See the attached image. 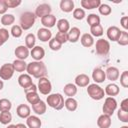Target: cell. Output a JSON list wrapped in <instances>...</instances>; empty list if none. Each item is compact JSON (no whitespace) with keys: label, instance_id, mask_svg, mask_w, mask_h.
<instances>
[{"label":"cell","instance_id":"6da1fadb","mask_svg":"<svg viewBox=\"0 0 128 128\" xmlns=\"http://www.w3.org/2000/svg\"><path fill=\"white\" fill-rule=\"evenodd\" d=\"M26 72L30 76L40 79L42 77H46L47 67L43 61H32L30 63H27Z\"/></svg>","mask_w":128,"mask_h":128},{"label":"cell","instance_id":"7a4b0ae2","mask_svg":"<svg viewBox=\"0 0 128 128\" xmlns=\"http://www.w3.org/2000/svg\"><path fill=\"white\" fill-rule=\"evenodd\" d=\"M64 97L60 93L49 94L46 98V103L48 106L55 110H61L64 107Z\"/></svg>","mask_w":128,"mask_h":128},{"label":"cell","instance_id":"3957f363","mask_svg":"<svg viewBox=\"0 0 128 128\" xmlns=\"http://www.w3.org/2000/svg\"><path fill=\"white\" fill-rule=\"evenodd\" d=\"M35 20H36V16L34 12H31V11L23 12L19 19L20 27L22 28V30H29L30 28L33 27Z\"/></svg>","mask_w":128,"mask_h":128},{"label":"cell","instance_id":"277c9868","mask_svg":"<svg viewBox=\"0 0 128 128\" xmlns=\"http://www.w3.org/2000/svg\"><path fill=\"white\" fill-rule=\"evenodd\" d=\"M87 94L89 95L90 98H92L93 100H96V101H99V100L103 99L104 96H105L104 89L96 83L89 84L87 86Z\"/></svg>","mask_w":128,"mask_h":128},{"label":"cell","instance_id":"5b68a950","mask_svg":"<svg viewBox=\"0 0 128 128\" xmlns=\"http://www.w3.org/2000/svg\"><path fill=\"white\" fill-rule=\"evenodd\" d=\"M116 109H117V101H116V99L114 97H107L105 99L103 107H102L103 114L108 115V116L111 117Z\"/></svg>","mask_w":128,"mask_h":128},{"label":"cell","instance_id":"8992f818","mask_svg":"<svg viewBox=\"0 0 128 128\" xmlns=\"http://www.w3.org/2000/svg\"><path fill=\"white\" fill-rule=\"evenodd\" d=\"M95 48H96V53L100 56H105L109 53L110 51V43L108 40L100 38L96 41L95 44Z\"/></svg>","mask_w":128,"mask_h":128},{"label":"cell","instance_id":"52a82bcc","mask_svg":"<svg viewBox=\"0 0 128 128\" xmlns=\"http://www.w3.org/2000/svg\"><path fill=\"white\" fill-rule=\"evenodd\" d=\"M37 90L43 95H49L52 90V84L47 77H42L38 80Z\"/></svg>","mask_w":128,"mask_h":128},{"label":"cell","instance_id":"ba28073f","mask_svg":"<svg viewBox=\"0 0 128 128\" xmlns=\"http://www.w3.org/2000/svg\"><path fill=\"white\" fill-rule=\"evenodd\" d=\"M14 68L12 63H5L0 67V78L1 80H9L13 77Z\"/></svg>","mask_w":128,"mask_h":128},{"label":"cell","instance_id":"9c48e42d","mask_svg":"<svg viewBox=\"0 0 128 128\" xmlns=\"http://www.w3.org/2000/svg\"><path fill=\"white\" fill-rule=\"evenodd\" d=\"M51 12H52L51 6H50L48 3H42V4H39V5L36 7L34 14H35L36 17H38V18L41 19L42 17L51 14Z\"/></svg>","mask_w":128,"mask_h":128},{"label":"cell","instance_id":"30bf717a","mask_svg":"<svg viewBox=\"0 0 128 128\" xmlns=\"http://www.w3.org/2000/svg\"><path fill=\"white\" fill-rule=\"evenodd\" d=\"M14 53H15V56H16L17 59H19V60H24V61H25V59H27V58L29 57L30 51H29V49H28L26 46H24V45H19V46H17V47L15 48Z\"/></svg>","mask_w":128,"mask_h":128},{"label":"cell","instance_id":"8fae6325","mask_svg":"<svg viewBox=\"0 0 128 128\" xmlns=\"http://www.w3.org/2000/svg\"><path fill=\"white\" fill-rule=\"evenodd\" d=\"M106 34H107V38L109 40L114 41V42H117V40L119 39V37L121 35V30L117 26H110L107 29Z\"/></svg>","mask_w":128,"mask_h":128},{"label":"cell","instance_id":"7c38bea8","mask_svg":"<svg viewBox=\"0 0 128 128\" xmlns=\"http://www.w3.org/2000/svg\"><path fill=\"white\" fill-rule=\"evenodd\" d=\"M30 55L35 61H42L45 56V50L41 46H34L30 51Z\"/></svg>","mask_w":128,"mask_h":128},{"label":"cell","instance_id":"4fadbf2b","mask_svg":"<svg viewBox=\"0 0 128 128\" xmlns=\"http://www.w3.org/2000/svg\"><path fill=\"white\" fill-rule=\"evenodd\" d=\"M16 114L20 118L26 119L31 115V109L27 104H20L16 108Z\"/></svg>","mask_w":128,"mask_h":128},{"label":"cell","instance_id":"5bb4252c","mask_svg":"<svg viewBox=\"0 0 128 128\" xmlns=\"http://www.w3.org/2000/svg\"><path fill=\"white\" fill-rule=\"evenodd\" d=\"M37 38L42 42H49L52 38V32L47 28H39L37 31Z\"/></svg>","mask_w":128,"mask_h":128},{"label":"cell","instance_id":"9a60e30c","mask_svg":"<svg viewBox=\"0 0 128 128\" xmlns=\"http://www.w3.org/2000/svg\"><path fill=\"white\" fill-rule=\"evenodd\" d=\"M105 75H106V78L112 82L118 80L119 76H120V72H119V69L117 67H114V66H111V67H108L105 71Z\"/></svg>","mask_w":128,"mask_h":128},{"label":"cell","instance_id":"2e32d148","mask_svg":"<svg viewBox=\"0 0 128 128\" xmlns=\"http://www.w3.org/2000/svg\"><path fill=\"white\" fill-rule=\"evenodd\" d=\"M92 79L94 80V82L96 84L99 83H103L106 79V75H105V71L101 68H95L92 72Z\"/></svg>","mask_w":128,"mask_h":128},{"label":"cell","instance_id":"e0dca14e","mask_svg":"<svg viewBox=\"0 0 128 128\" xmlns=\"http://www.w3.org/2000/svg\"><path fill=\"white\" fill-rule=\"evenodd\" d=\"M18 84L23 88V89H26L27 87L31 86L33 84V81H32V78L29 74L27 73H22L19 77H18Z\"/></svg>","mask_w":128,"mask_h":128},{"label":"cell","instance_id":"ac0fdd59","mask_svg":"<svg viewBox=\"0 0 128 128\" xmlns=\"http://www.w3.org/2000/svg\"><path fill=\"white\" fill-rule=\"evenodd\" d=\"M26 126L28 128H41L42 122L38 116L30 115L28 118H26Z\"/></svg>","mask_w":128,"mask_h":128},{"label":"cell","instance_id":"d6986e66","mask_svg":"<svg viewBox=\"0 0 128 128\" xmlns=\"http://www.w3.org/2000/svg\"><path fill=\"white\" fill-rule=\"evenodd\" d=\"M56 17L53 15V14H49V15H46L44 17L41 18V24L44 26V28H52L56 25Z\"/></svg>","mask_w":128,"mask_h":128},{"label":"cell","instance_id":"ffe728a7","mask_svg":"<svg viewBox=\"0 0 128 128\" xmlns=\"http://www.w3.org/2000/svg\"><path fill=\"white\" fill-rule=\"evenodd\" d=\"M90 84V78L88 75L82 73L75 77V85L78 87H87Z\"/></svg>","mask_w":128,"mask_h":128},{"label":"cell","instance_id":"44dd1931","mask_svg":"<svg viewBox=\"0 0 128 128\" xmlns=\"http://www.w3.org/2000/svg\"><path fill=\"white\" fill-rule=\"evenodd\" d=\"M67 34H68V41L71 43H76L80 38L81 31L78 27H72L69 29Z\"/></svg>","mask_w":128,"mask_h":128},{"label":"cell","instance_id":"7402d4cb","mask_svg":"<svg viewBox=\"0 0 128 128\" xmlns=\"http://www.w3.org/2000/svg\"><path fill=\"white\" fill-rule=\"evenodd\" d=\"M111 117L105 114H102L97 119V126L99 128H110L111 126Z\"/></svg>","mask_w":128,"mask_h":128},{"label":"cell","instance_id":"603a6c76","mask_svg":"<svg viewBox=\"0 0 128 128\" xmlns=\"http://www.w3.org/2000/svg\"><path fill=\"white\" fill-rule=\"evenodd\" d=\"M80 4H81L82 9L85 8L87 10H91V9L98 8L101 4V1L100 0H81Z\"/></svg>","mask_w":128,"mask_h":128},{"label":"cell","instance_id":"cb8c5ba5","mask_svg":"<svg viewBox=\"0 0 128 128\" xmlns=\"http://www.w3.org/2000/svg\"><path fill=\"white\" fill-rule=\"evenodd\" d=\"M32 110L36 115H43L47 110V104L43 100H40L32 105Z\"/></svg>","mask_w":128,"mask_h":128},{"label":"cell","instance_id":"d4e9b609","mask_svg":"<svg viewBox=\"0 0 128 128\" xmlns=\"http://www.w3.org/2000/svg\"><path fill=\"white\" fill-rule=\"evenodd\" d=\"M80 42H81L82 46H84L86 48H90L94 45V37L90 33H84V34H82V36L80 38Z\"/></svg>","mask_w":128,"mask_h":128},{"label":"cell","instance_id":"484cf974","mask_svg":"<svg viewBox=\"0 0 128 128\" xmlns=\"http://www.w3.org/2000/svg\"><path fill=\"white\" fill-rule=\"evenodd\" d=\"M105 94L108 95V97H114L116 95L119 94L120 92V89H119V86L115 83H110L108 84L106 87H105V90H104Z\"/></svg>","mask_w":128,"mask_h":128},{"label":"cell","instance_id":"4316f807","mask_svg":"<svg viewBox=\"0 0 128 128\" xmlns=\"http://www.w3.org/2000/svg\"><path fill=\"white\" fill-rule=\"evenodd\" d=\"M60 9L62 12H65V13L72 12L74 10V1L73 0H61Z\"/></svg>","mask_w":128,"mask_h":128},{"label":"cell","instance_id":"83f0119b","mask_svg":"<svg viewBox=\"0 0 128 128\" xmlns=\"http://www.w3.org/2000/svg\"><path fill=\"white\" fill-rule=\"evenodd\" d=\"M56 26L58 28V31L59 32H63V33H67L70 29V23L67 19H59L57 22H56Z\"/></svg>","mask_w":128,"mask_h":128},{"label":"cell","instance_id":"f1b7e54d","mask_svg":"<svg viewBox=\"0 0 128 128\" xmlns=\"http://www.w3.org/2000/svg\"><path fill=\"white\" fill-rule=\"evenodd\" d=\"M64 106H65V108H66L68 111L73 112V111H75V110L77 109V107H78V102H77V100H76L75 98H73V97H68V98L64 101Z\"/></svg>","mask_w":128,"mask_h":128},{"label":"cell","instance_id":"f546056e","mask_svg":"<svg viewBox=\"0 0 128 128\" xmlns=\"http://www.w3.org/2000/svg\"><path fill=\"white\" fill-rule=\"evenodd\" d=\"M13 65V68H14V71L16 72H25L26 71V68H27V63L24 61V60H19V59H15L12 63Z\"/></svg>","mask_w":128,"mask_h":128},{"label":"cell","instance_id":"4dcf8cb0","mask_svg":"<svg viewBox=\"0 0 128 128\" xmlns=\"http://www.w3.org/2000/svg\"><path fill=\"white\" fill-rule=\"evenodd\" d=\"M64 94L68 97H73L77 94V86L73 83H67L63 88Z\"/></svg>","mask_w":128,"mask_h":128},{"label":"cell","instance_id":"1f68e13d","mask_svg":"<svg viewBox=\"0 0 128 128\" xmlns=\"http://www.w3.org/2000/svg\"><path fill=\"white\" fill-rule=\"evenodd\" d=\"M12 121V114L10 111H3L0 112V123L3 125H9V123Z\"/></svg>","mask_w":128,"mask_h":128},{"label":"cell","instance_id":"d6a6232c","mask_svg":"<svg viewBox=\"0 0 128 128\" xmlns=\"http://www.w3.org/2000/svg\"><path fill=\"white\" fill-rule=\"evenodd\" d=\"M15 22V17L13 14H4L2 17H1V24L4 25V26H10L12 25L13 23Z\"/></svg>","mask_w":128,"mask_h":128},{"label":"cell","instance_id":"836d02e7","mask_svg":"<svg viewBox=\"0 0 128 128\" xmlns=\"http://www.w3.org/2000/svg\"><path fill=\"white\" fill-rule=\"evenodd\" d=\"M103 33H104V31H103V27L101 24L94 25V26L90 27V34L93 37H100L103 35Z\"/></svg>","mask_w":128,"mask_h":128},{"label":"cell","instance_id":"e575fe53","mask_svg":"<svg viewBox=\"0 0 128 128\" xmlns=\"http://www.w3.org/2000/svg\"><path fill=\"white\" fill-rule=\"evenodd\" d=\"M35 43H36V36L32 33L27 34L25 37V46L28 49H32L35 46Z\"/></svg>","mask_w":128,"mask_h":128},{"label":"cell","instance_id":"d590c367","mask_svg":"<svg viewBox=\"0 0 128 128\" xmlns=\"http://www.w3.org/2000/svg\"><path fill=\"white\" fill-rule=\"evenodd\" d=\"M87 23H88V25L90 27L94 26V25H98V24H100V17L97 14H95V13L88 14V16H87Z\"/></svg>","mask_w":128,"mask_h":128},{"label":"cell","instance_id":"8d00e7d4","mask_svg":"<svg viewBox=\"0 0 128 128\" xmlns=\"http://www.w3.org/2000/svg\"><path fill=\"white\" fill-rule=\"evenodd\" d=\"M26 100L28 101V103L33 105V104L37 103L38 101H40L41 99L37 92H29V93H26Z\"/></svg>","mask_w":128,"mask_h":128},{"label":"cell","instance_id":"74e56055","mask_svg":"<svg viewBox=\"0 0 128 128\" xmlns=\"http://www.w3.org/2000/svg\"><path fill=\"white\" fill-rule=\"evenodd\" d=\"M12 107V103L9 99L7 98H2L0 99V112L3 111H10Z\"/></svg>","mask_w":128,"mask_h":128},{"label":"cell","instance_id":"f35d334b","mask_svg":"<svg viewBox=\"0 0 128 128\" xmlns=\"http://www.w3.org/2000/svg\"><path fill=\"white\" fill-rule=\"evenodd\" d=\"M98 11L101 15L103 16H108L112 13V8L108 5V4H105V3H101L100 6L98 7Z\"/></svg>","mask_w":128,"mask_h":128},{"label":"cell","instance_id":"ab89813d","mask_svg":"<svg viewBox=\"0 0 128 128\" xmlns=\"http://www.w3.org/2000/svg\"><path fill=\"white\" fill-rule=\"evenodd\" d=\"M86 16V13H85V10L82 9V8H74L73 10V17L76 19V20H82L84 19Z\"/></svg>","mask_w":128,"mask_h":128},{"label":"cell","instance_id":"60d3db41","mask_svg":"<svg viewBox=\"0 0 128 128\" xmlns=\"http://www.w3.org/2000/svg\"><path fill=\"white\" fill-rule=\"evenodd\" d=\"M10 33H11V35H12L14 38H19V37L22 36L23 30H22V28L20 27V25H13V26L11 27Z\"/></svg>","mask_w":128,"mask_h":128},{"label":"cell","instance_id":"b9f144b4","mask_svg":"<svg viewBox=\"0 0 128 128\" xmlns=\"http://www.w3.org/2000/svg\"><path fill=\"white\" fill-rule=\"evenodd\" d=\"M117 43L120 46H126L128 45V32L127 31H121V35L119 37V39L117 40Z\"/></svg>","mask_w":128,"mask_h":128},{"label":"cell","instance_id":"7bdbcfd3","mask_svg":"<svg viewBox=\"0 0 128 128\" xmlns=\"http://www.w3.org/2000/svg\"><path fill=\"white\" fill-rule=\"evenodd\" d=\"M48 44H49V48L52 51H59L62 47V44L60 42H58L55 38H51L50 41L48 42Z\"/></svg>","mask_w":128,"mask_h":128},{"label":"cell","instance_id":"ee69618b","mask_svg":"<svg viewBox=\"0 0 128 128\" xmlns=\"http://www.w3.org/2000/svg\"><path fill=\"white\" fill-rule=\"evenodd\" d=\"M9 32L7 29L5 28H0V46H2L4 43H6V41L9 39Z\"/></svg>","mask_w":128,"mask_h":128},{"label":"cell","instance_id":"f6af8a7d","mask_svg":"<svg viewBox=\"0 0 128 128\" xmlns=\"http://www.w3.org/2000/svg\"><path fill=\"white\" fill-rule=\"evenodd\" d=\"M58 42H60L62 45L66 42H68V34L67 33H63V32H58L55 37H54Z\"/></svg>","mask_w":128,"mask_h":128},{"label":"cell","instance_id":"bcb514c9","mask_svg":"<svg viewBox=\"0 0 128 128\" xmlns=\"http://www.w3.org/2000/svg\"><path fill=\"white\" fill-rule=\"evenodd\" d=\"M120 84L124 88L128 87V71H123L120 75Z\"/></svg>","mask_w":128,"mask_h":128},{"label":"cell","instance_id":"7dc6e473","mask_svg":"<svg viewBox=\"0 0 128 128\" xmlns=\"http://www.w3.org/2000/svg\"><path fill=\"white\" fill-rule=\"evenodd\" d=\"M117 117L121 122L128 123V112H125V111H122L121 109H119L117 112Z\"/></svg>","mask_w":128,"mask_h":128},{"label":"cell","instance_id":"c3c4849f","mask_svg":"<svg viewBox=\"0 0 128 128\" xmlns=\"http://www.w3.org/2000/svg\"><path fill=\"white\" fill-rule=\"evenodd\" d=\"M21 0H5L7 8H16L21 4Z\"/></svg>","mask_w":128,"mask_h":128},{"label":"cell","instance_id":"681fc988","mask_svg":"<svg viewBox=\"0 0 128 128\" xmlns=\"http://www.w3.org/2000/svg\"><path fill=\"white\" fill-rule=\"evenodd\" d=\"M120 109L122 111H125V112H128V98H125L121 101L120 103Z\"/></svg>","mask_w":128,"mask_h":128},{"label":"cell","instance_id":"f907efd6","mask_svg":"<svg viewBox=\"0 0 128 128\" xmlns=\"http://www.w3.org/2000/svg\"><path fill=\"white\" fill-rule=\"evenodd\" d=\"M7 10H8V8L5 4V0H0V14H2V15L6 14Z\"/></svg>","mask_w":128,"mask_h":128},{"label":"cell","instance_id":"816d5d0a","mask_svg":"<svg viewBox=\"0 0 128 128\" xmlns=\"http://www.w3.org/2000/svg\"><path fill=\"white\" fill-rule=\"evenodd\" d=\"M120 23H121V26L125 29V31L128 29V17L127 16H123L121 19H120Z\"/></svg>","mask_w":128,"mask_h":128},{"label":"cell","instance_id":"f5cc1de1","mask_svg":"<svg viewBox=\"0 0 128 128\" xmlns=\"http://www.w3.org/2000/svg\"><path fill=\"white\" fill-rule=\"evenodd\" d=\"M24 92H25V94L26 93H29V92H37V86L33 83L31 86H29L26 89H24Z\"/></svg>","mask_w":128,"mask_h":128},{"label":"cell","instance_id":"db71d44e","mask_svg":"<svg viewBox=\"0 0 128 128\" xmlns=\"http://www.w3.org/2000/svg\"><path fill=\"white\" fill-rule=\"evenodd\" d=\"M16 127L17 128H28L26 125H24L23 123H18V124H16Z\"/></svg>","mask_w":128,"mask_h":128},{"label":"cell","instance_id":"11a10c76","mask_svg":"<svg viewBox=\"0 0 128 128\" xmlns=\"http://www.w3.org/2000/svg\"><path fill=\"white\" fill-rule=\"evenodd\" d=\"M3 87H4V82L3 80H0V91L3 89Z\"/></svg>","mask_w":128,"mask_h":128},{"label":"cell","instance_id":"9f6ffc18","mask_svg":"<svg viewBox=\"0 0 128 128\" xmlns=\"http://www.w3.org/2000/svg\"><path fill=\"white\" fill-rule=\"evenodd\" d=\"M6 128H17V127H16V125H14V124H9Z\"/></svg>","mask_w":128,"mask_h":128},{"label":"cell","instance_id":"6f0895ef","mask_svg":"<svg viewBox=\"0 0 128 128\" xmlns=\"http://www.w3.org/2000/svg\"><path fill=\"white\" fill-rule=\"evenodd\" d=\"M120 128H128V126L127 125H124V126H121Z\"/></svg>","mask_w":128,"mask_h":128},{"label":"cell","instance_id":"680465c9","mask_svg":"<svg viewBox=\"0 0 128 128\" xmlns=\"http://www.w3.org/2000/svg\"><path fill=\"white\" fill-rule=\"evenodd\" d=\"M58 128H64V127H58Z\"/></svg>","mask_w":128,"mask_h":128}]
</instances>
